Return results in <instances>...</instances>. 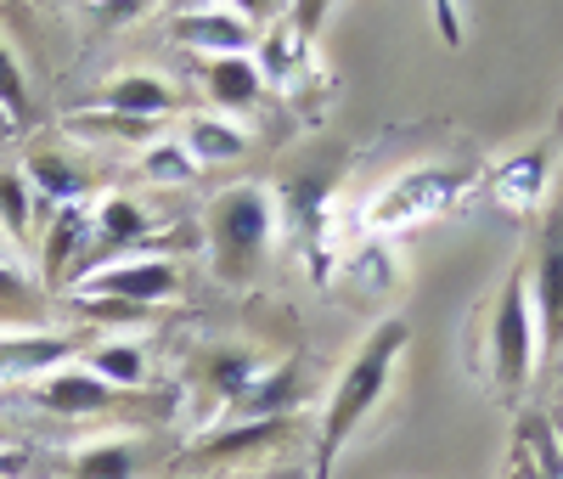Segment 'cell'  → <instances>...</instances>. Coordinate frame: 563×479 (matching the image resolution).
Instances as JSON below:
<instances>
[{
    "mask_svg": "<svg viewBox=\"0 0 563 479\" xmlns=\"http://www.w3.org/2000/svg\"><path fill=\"white\" fill-rule=\"evenodd\" d=\"M406 345V322H384L378 333L366 339L361 361L350 367V378L339 383V395H333V412H327V451H339L350 440V428L372 412V401L384 395V383H389V367Z\"/></svg>",
    "mask_w": 563,
    "mask_h": 479,
    "instance_id": "6da1fadb",
    "label": "cell"
},
{
    "mask_svg": "<svg viewBox=\"0 0 563 479\" xmlns=\"http://www.w3.org/2000/svg\"><path fill=\"white\" fill-rule=\"evenodd\" d=\"M496 372H501V383H525V372H530V294H525V276L507 282L501 311H496Z\"/></svg>",
    "mask_w": 563,
    "mask_h": 479,
    "instance_id": "7a4b0ae2",
    "label": "cell"
},
{
    "mask_svg": "<svg viewBox=\"0 0 563 479\" xmlns=\"http://www.w3.org/2000/svg\"><path fill=\"white\" fill-rule=\"evenodd\" d=\"M265 231H271V209H265L260 192H225L220 209H214V237H220V249H225L231 260L260 254Z\"/></svg>",
    "mask_w": 563,
    "mask_h": 479,
    "instance_id": "3957f363",
    "label": "cell"
},
{
    "mask_svg": "<svg viewBox=\"0 0 563 479\" xmlns=\"http://www.w3.org/2000/svg\"><path fill=\"white\" fill-rule=\"evenodd\" d=\"M90 287H97L102 300L153 305V300H164L169 287H175V271H169V265H158V260H147V265H119V271H102Z\"/></svg>",
    "mask_w": 563,
    "mask_h": 479,
    "instance_id": "277c9868",
    "label": "cell"
},
{
    "mask_svg": "<svg viewBox=\"0 0 563 479\" xmlns=\"http://www.w3.org/2000/svg\"><path fill=\"white\" fill-rule=\"evenodd\" d=\"M34 395H40V406L68 412V417H74V412H102V406L113 401V390H108L97 372H52Z\"/></svg>",
    "mask_w": 563,
    "mask_h": 479,
    "instance_id": "5b68a950",
    "label": "cell"
},
{
    "mask_svg": "<svg viewBox=\"0 0 563 479\" xmlns=\"http://www.w3.org/2000/svg\"><path fill=\"white\" fill-rule=\"evenodd\" d=\"M74 345L57 339V333H29V339H0V378H29V372H45L68 361Z\"/></svg>",
    "mask_w": 563,
    "mask_h": 479,
    "instance_id": "8992f818",
    "label": "cell"
},
{
    "mask_svg": "<svg viewBox=\"0 0 563 479\" xmlns=\"http://www.w3.org/2000/svg\"><path fill=\"white\" fill-rule=\"evenodd\" d=\"M209 90L220 96L225 108H249L254 96H260V74H254L249 57H220V63L209 68Z\"/></svg>",
    "mask_w": 563,
    "mask_h": 479,
    "instance_id": "52a82bcc",
    "label": "cell"
},
{
    "mask_svg": "<svg viewBox=\"0 0 563 479\" xmlns=\"http://www.w3.org/2000/svg\"><path fill=\"white\" fill-rule=\"evenodd\" d=\"M541 311H547V333L563 339V226L552 231L547 260H541Z\"/></svg>",
    "mask_w": 563,
    "mask_h": 479,
    "instance_id": "ba28073f",
    "label": "cell"
},
{
    "mask_svg": "<svg viewBox=\"0 0 563 479\" xmlns=\"http://www.w3.org/2000/svg\"><path fill=\"white\" fill-rule=\"evenodd\" d=\"M108 102H113L119 113H130V119H153V113H164V108H169V90H164L158 79L130 74V79H119V85H113Z\"/></svg>",
    "mask_w": 563,
    "mask_h": 479,
    "instance_id": "9c48e42d",
    "label": "cell"
},
{
    "mask_svg": "<svg viewBox=\"0 0 563 479\" xmlns=\"http://www.w3.org/2000/svg\"><path fill=\"white\" fill-rule=\"evenodd\" d=\"M180 34H186V40H198V45H220V52H231V57H238L243 45H249V29H243L238 18H225V12L186 18V23H180Z\"/></svg>",
    "mask_w": 563,
    "mask_h": 479,
    "instance_id": "30bf717a",
    "label": "cell"
},
{
    "mask_svg": "<svg viewBox=\"0 0 563 479\" xmlns=\"http://www.w3.org/2000/svg\"><path fill=\"white\" fill-rule=\"evenodd\" d=\"M29 175L52 192V198H74V192L85 186V175H79L68 159H52V153H34V159H29Z\"/></svg>",
    "mask_w": 563,
    "mask_h": 479,
    "instance_id": "8fae6325",
    "label": "cell"
},
{
    "mask_svg": "<svg viewBox=\"0 0 563 479\" xmlns=\"http://www.w3.org/2000/svg\"><path fill=\"white\" fill-rule=\"evenodd\" d=\"M29 192H23V175L18 170H0V226H7V237H23L29 231Z\"/></svg>",
    "mask_w": 563,
    "mask_h": 479,
    "instance_id": "7c38bea8",
    "label": "cell"
},
{
    "mask_svg": "<svg viewBox=\"0 0 563 479\" xmlns=\"http://www.w3.org/2000/svg\"><path fill=\"white\" fill-rule=\"evenodd\" d=\"M0 119H12V124H23L29 119V90H23V68H18V57L0 45Z\"/></svg>",
    "mask_w": 563,
    "mask_h": 479,
    "instance_id": "4fadbf2b",
    "label": "cell"
},
{
    "mask_svg": "<svg viewBox=\"0 0 563 479\" xmlns=\"http://www.w3.org/2000/svg\"><path fill=\"white\" fill-rule=\"evenodd\" d=\"M130 473H135L130 446H97L79 457V479H130Z\"/></svg>",
    "mask_w": 563,
    "mask_h": 479,
    "instance_id": "5bb4252c",
    "label": "cell"
},
{
    "mask_svg": "<svg viewBox=\"0 0 563 479\" xmlns=\"http://www.w3.org/2000/svg\"><path fill=\"white\" fill-rule=\"evenodd\" d=\"M97 226H102V237L119 249V243H130V237H141V209L130 204V198H113V204H102V215H97Z\"/></svg>",
    "mask_w": 563,
    "mask_h": 479,
    "instance_id": "9a60e30c",
    "label": "cell"
},
{
    "mask_svg": "<svg viewBox=\"0 0 563 479\" xmlns=\"http://www.w3.org/2000/svg\"><path fill=\"white\" fill-rule=\"evenodd\" d=\"M74 243H79V215L63 209L57 215V231H52V249H45V276H52V282H63V265H68Z\"/></svg>",
    "mask_w": 563,
    "mask_h": 479,
    "instance_id": "2e32d148",
    "label": "cell"
},
{
    "mask_svg": "<svg viewBox=\"0 0 563 479\" xmlns=\"http://www.w3.org/2000/svg\"><path fill=\"white\" fill-rule=\"evenodd\" d=\"M192 153H203V164H209V159H238V153H243V135H231V130L198 119V124H192Z\"/></svg>",
    "mask_w": 563,
    "mask_h": 479,
    "instance_id": "e0dca14e",
    "label": "cell"
},
{
    "mask_svg": "<svg viewBox=\"0 0 563 479\" xmlns=\"http://www.w3.org/2000/svg\"><path fill=\"white\" fill-rule=\"evenodd\" d=\"M97 372L113 378V383H135L141 378V356L130 345H108V350H97Z\"/></svg>",
    "mask_w": 563,
    "mask_h": 479,
    "instance_id": "ac0fdd59",
    "label": "cell"
},
{
    "mask_svg": "<svg viewBox=\"0 0 563 479\" xmlns=\"http://www.w3.org/2000/svg\"><path fill=\"white\" fill-rule=\"evenodd\" d=\"M288 395H294V372H282V378H271V383H265L260 395H249V412H254V417L265 423V417H271V412H276L282 401H288Z\"/></svg>",
    "mask_w": 563,
    "mask_h": 479,
    "instance_id": "d6986e66",
    "label": "cell"
},
{
    "mask_svg": "<svg viewBox=\"0 0 563 479\" xmlns=\"http://www.w3.org/2000/svg\"><path fill=\"white\" fill-rule=\"evenodd\" d=\"M147 175H153V181H186L192 170H186V159H180L175 148H153V153H147Z\"/></svg>",
    "mask_w": 563,
    "mask_h": 479,
    "instance_id": "ffe728a7",
    "label": "cell"
},
{
    "mask_svg": "<svg viewBox=\"0 0 563 479\" xmlns=\"http://www.w3.org/2000/svg\"><path fill=\"white\" fill-rule=\"evenodd\" d=\"M276 435V417H265V423H249V428H231L225 440H214L209 451H238V446H254V440H271Z\"/></svg>",
    "mask_w": 563,
    "mask_h": 479,
    "instance_id": "44dd1931",
    "label": "cell"
},
{
    "mask_svg": "<svg viewBox=\"0 0 563 479\" xmlns=\"http://www.w3.org/2000/svg\"><path fill=\"white\" fill-rule=\"evenodd\" d=\"M29 300H34V287L23 282V271L0 265V305H29Z\"/></svg>",
    "mask_w": 563,
    "mask_h": 479,
    "instance_id": "7402d4cb",
    "label": "cell"
},
{
    "mask_svg": "<svg viewBox=\"0 0 563 479\" xmlns=\"http://www.w3.org/2000/svg\"><path fill=\"white\" fill-rule=\"evenodd\" d=\"M214 378H220V395H243V383H249V361H243V356H231V361H220V367H214Z\"/></svg>",
    "mask_w": 563,
    "mask_h": 479,
    "instance_id": "603a6c76",
    "label": "cell"
}]
</instances>
